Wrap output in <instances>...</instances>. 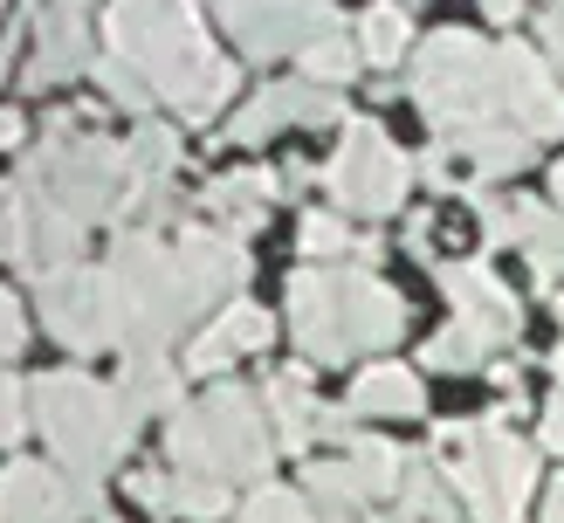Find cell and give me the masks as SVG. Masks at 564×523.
<instances>
[{
    "label": "cell",
    "mask_w": 564,
    "mask_h": 523,
    "mask_svg": "<svg viewBox=\"0 0 564 523\" xmlns=\"http://www.w3.org/2000/svg\"><path fill=\"white\" fill-rule=\"evenodd\" d=\"M351 476L365 482V495H386V489H400V448L392 440H351Z\"/></svg>",
    "instance_id": "7c38bea8"
},
{
    "label": "cell",
    "mask_w": 564,
    "mask_h": 523,
    "mask_svg": "<svg viewBox=\"0 0 564 523\" xmlns=\"http://www.w3.org/2000/svg\"><path fill=\"white\" fill-rule=\"evenodd\" d=\"M482 330H475V324H455V330H441V338L427 345V366H441V372H475V366H482Z\"/></svg>",
    "instance_id": "5bb4252c"
},
{
    "label": "cell",
    "mask_w": 564,
    "mask_h": 523,
    "mask_svg": "<svg viewBox=\"0 0 564 523\" xmlns=\"http://www.w3.org/2000/svg\"><path fill=\"white\" fill-rule=\"evenodd\" d=\"M413 97L427 103L434 131L462 138L475 124H489V97H496V63L482 55V42L462 35V28H447L420 48V76H413Z\"/></svg>",
    "instance_id": "7a4b0ae2"
},
{
    "label": "cell",
    "mask_w": 564,
    "mask_h": 523,
    "mask_svg": "<svg viewBox=\"0 0 564 523\" xmlns=\"http://www.w3.org/2000/svg\"><path fill=\"white\" fill-rule=\"evenodd\" d=\"M351 413H420V379L406 366H372L351 385Z\"/></svg>",
    "instance_id": "9c48e42d"
},
{
    "label": "cell",
    "mask_w": 564,
    "mask_h": 523,
    "mask_svg": "<svg viewBox=\"0 0 564 523\" xmlns=\"http://www.w3.org/2000/svg\"><path fill=\"white\" fill-rule=\"evenodd\" d=\"M496 110H510V118L523 124V138L564 131V97L551 90V69L530 48H517V42L496 55Z\"/></svg>",
    "instance_id": "8992f818"
},
{
    "label": "cell",
    "mask_w": 564,
    "mask_h": 523,
    "mask_svg": "<svg viewBox=\"0 0 564 523\" xmlns=\"http://www.w3.org/2000/svg\"><path fill=\"white\" fill-rule=\"evenodd\" d=\"M310 503H317V516L345 523L358 503H372V495H365V482L351 476V461H317L310 468Z\"/></svg>",
    "instance_id": "30bf717a"
},
{
    "label": "cell",
    "mask_w": 564,
    "mask_h": 523,
    "mask_svg": "<svg viewBox=\"0 0 564 523\" xmlns=\"http://www.w3.org/2000/svg\"><path fill=\"white\" fill-rule=\"evenodd\" d=\"M241 523H317V510L296 503V495H282V489H262L256 503L241 510Z\"/></svg>",
    "instance_id": "d6986e66"
},
{
    "label": "cell",
    "mask_w": 564,
    "mask_h": 523,
    "mask_svg": "<svg viewBox=\"0 0 564 523\" xmlns=\"http://www.w3.org/2000/svg\"><path fill=\"white\" fill-rule=\"evenodd\" d=\"M69 503L76 495L35 461H14L0 476V523H69Z\"/></svg>",
    "instance_id": "ba28073f"
},
{
    "label": "cell",
    "mask_w": 564,
    "mask_h": 523,
    "mask_svg": "<svg viewBox=\"0 0 564 523\" xmlns=\"http://www.w3.org/2000/svg\"><path fill=\"white\" fill-rule=\"evenodd\" d=\"M447 476H455V489H462V503H468L475 523H517L538 461H530L523 440L496 434V421H489V427H475V448L447 468Z\"/></svg>",
    "instance_id": "3957f363"
},
{
    "label": "cell",
    "mask_w": 564,
    "mask_h": 523,
    "mask_svg": "<svg viewBox=\"0 0 564 523\" xmlns=\"http://www.w3.org/2000/svg\"><path fill=\"white\" fill-rule=\"evenodd\" d=\"M214 330H220V345H228V351H256V345H269V330H275V324H269L262 310H248V303H235V310L220 317Z\"/></svg>",
    "instance_id": "ac0fdd59"
},
{
    "label": "cell",
    "mask_w": 564,
    "mask_h": 523,
    "mask_svg": "<svg viewBox=\"0 0 564 523\" xmlns=\"http://www.w3.org/2000/svg\"><path fill=\"white\" fill-rule=\"evenodd\" d=\"M8 351H21V310L8 303V290H0V358Z\"/></svg>",
    "instance_id": "7402d4cb"
},
{
    "label": "cell",
    "mask_w": 564,
    "mask_h": 523,
    "mask_svg": "<svg viewBox=\"0 0 564 523\" xmlns=\"http://www.w3.org/2000/svg\"><path fill=\"white\" fill-rule=\"evenodd\" d=\"M544 448L551 455H564V393L551 400V413H544Z\"/></svg>",
    "instance_id": "603a6c76"
},
{
    "label": "cell",
    "mask_w": 564,
    "mask_h": 523,
    "mask_svg": "<svg viewBox=\"0 0 564 523\" xmlns=\"http://www.w3.org/2000/svg\"><path fill=\"white\" fill-rule=\"evenodd\" d=\"M330 193L351 214H392L406 200V159L386 145L379 124H365V118L345 124V145H337V165H330Z\"/></svg>",
    "instance_id": "277c9868"
},
{
    "label": "cell",
    "mask_w": 564,
    "mask_h": 523,
    "mask_svg": "<svg viewBox=\"0 0 564 523\" xmlns=\"http://www.w3.org/2000/svg\"><path fill=\"white\" fill-rule=\"evenodd\" d=\"M482 8H489V14H496V21H510V14H517V8H523V0H482Z\"/></svg>",
    "instance_id": "484cf974"
},
{
    "label": "cell",
    "mask_w": 564,
    "mask_h": 523,
    "mask_svg": "<svg viewBox=\"0 0 564 523\" xmlns=\"http://www.w3.org/2000/svg\"><path fill=\"white\" fill-rule=\"evenodd\" d=\"M400 48H406V14L400 8H372L365 14V55H372V63H392Z\"/></svg>",
    "instance_id": "e0dca14e"
},
{
    "label": "cell",
    "mask_w": 564,
    "mask_h": 523,
    "mask_svg": "<svg viewBox=\"0 0 564 523\" xmlns=\"http://www.w3.org/2000/svg\"><path fill=\"white\" fill-rule=\"evenodd\" d=\"M358 76V48L345 35H317V42H303V83H351Z\"/></svg>",
    "instance_id": "8fae6325"
},
{
    "label": "cell",
    "mask_w": 564,
    "mask_h": 523,
    "mask_svg": "<svg viewBox=\"0 0 564 523\" xmlns=\"http://www.w3.org/2000/svg\"><path fill=\"white\" fill-rule=\"evenodd\" d=\"M551 193H557V214H564V165H557V173H551Z\"/></svg>",
    "instance_id": "4316f807"
},
{
    "label": "cell",
    "mask_w": 564,
    "mask_h": 523,
    "mask_svg": "<svg viewBox=\"0 0 564 523\" xmlns=\"http://www.w3.org/2000/svg\"><path fill=\"white\" fill-rule=\"evenodd\" d=\"M290 324L303 351L317 358V366H337V358H351V317H345V275H296L290 283Z\"/></svg>",
    "instance_id": "5b68a950"
},
{
    "label": "cell",
    "mask_w": 564,
    "mask_h": 523,
    "mask_svg": "<svg viewBox=\"0 0 564 523\" xmlns=\"http://www.w3.org/2000/svg\"><path fill=\"white\" fill-rule=\"evenodd\" d=\"M544 523H564V476L551 482V503H544Z\"/></svg>",
    "instance_id": "d4e9b609"
},
{
    "label": "cell",
    "mask_w": 564,
    "mask_h": 523,
    "mask_svg": "<svg viewBox=\"0 0 564 523\" xmlns=\"http://www.w3.org/2000/svg\"><path fill=\"white\" fill-rule=\"evenodd\" d=\"M35 413L55 440V455L76 468V482H97L131 440V406L118 393H104V385H90L83 372H48L35 385Z\"/></svg>",
    "instance_id": "6da1fadb"
},
{
    "label": "cell",
    "mask_w": 564,
    "mask_h": 523,
    "mask_svg": "<svg viewBox=\"0 0 564 523\" xmlns=\"http://www.w3.org/2000/svg\"><path fill=\"white\" fill-rule=\"evenodd\" d=\"M21 124H28L21 110H0V145H21Z\"/></svg>",
    "instance_id": "cb8c5ba5"
},
{
    "label": "cell",
    "mask_w": 564,
    "mask_h": 523,
    "mask_svg": "<svg viewBox=\"0 0 564 523\" xmlns=\"http://www.w3.org/2000/svg\"><path fill=\"white\" fill-rule=\"evenodd\" d=\"M173 510H180V516H228V482H214V476H180V482H173Z\"/></svg>",
    "instance_id": "2e32d148"
},
{
    "label": "cell",
    "mask_w": 564,
    "mask_h": 523,
    "mask_svg": "<svg viewBox=\"0 0 564 523\" xmlns=\"http://www.w3.org/2000/svg\"><path fill=\"white\" fill-rule=\"evenodd\" d=\"M523 248H530V269H538V275H564V214H544L538 200H530Z\"/></svg>",
    "instance_id": "4fadbf2b"
},
{
    "label": "cell",
    "mask_w": 564,
    "mask_h": 523,
    "mask_svg": "<svg viewBox=\"0 0 564 523\" xmlns=\"http://www.w3.org/2000/svg\"><path fill=\"white\" fill-rule=\"evenodd\" d=\"M345 241H351V228H345L337 214H310V220H303V248H310V255H337Z\"/></svg>",
    "instance_id": "ffe728a7"
},
{
    "label": "cell",
    "mask_w": 564,
    "mask_h": 523,
    "mask_svg": "<svg viewBox=\"0 0 564 523\" xmlns=\"http://www.w3.org/2000/svg\"><path fill=\"white\" fill-rule=\"evenodd\" d=\"M441 283H447V296H455V310H462V324H475L482 338L496 345V338H517V324H523V310H517V296L496 283L489 269H475V262H462V269H441Z\"/></svg>",
    "instance_id": "52a82bcc"
},
{
    "label": "cell",
    "mask_w": 564,
    "mask_h": 523,
    "mask_svg": "<svg viewBox=\"0 0 564 523\" xmlns=\"http://www.w3.org/2000/svg\"><path fill=\"white\" fill-rule=\"evenodd\" d=\"M282 118H296V110H290V83H282V90H269V97H256V103H248V110H241V118H235L228 131L241 138V145H262V138H269Z\"/></svg>",
    "instance_id": "9a60e30c"
},
{
    "label": "cell",
    "mask_w": 564,
    "mask_h": 523,
    "mask_svg": "<svg viewBox=\"0 0 564 523\" xmlns=\"http://www.w3.org/2000/svg\"><path fill=\"white\" fill-rule=\"evenodd\" d=\"M14 434H21V385L0 379V440H14Z\"/></svg>",
    "instance_id": "44dd1931"
}]
</instances>
